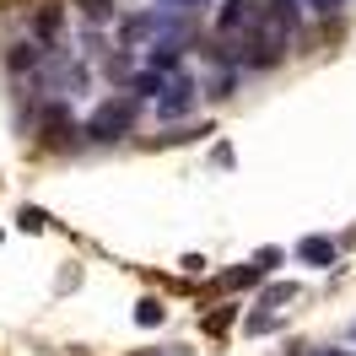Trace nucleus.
<instances>
[{"instance_id":"obj_1","label":"nucleus","mask_w":356,"mask_h":356,"mask_svg":"<svg viewBox=\"0 0 356 356\" xmlns=\"http://www.w3.org/2000/svg\"><path fill=\"white\" fill-rule=\"evenodd\" d=\"M119 44L124 49H178L184 44V22L178 17H162V11H140L119 27Z\"/></svg>"},{"instance_id":"obj_2","label":"nucleus","mask_w":356,"mask_h":356,"mask_svg":"<svg viewBox=\"0 0 356 356\" xmlns=\"http://www.w3.org/2000/svg\"><path fill=\"white\" fill-rule=\"evenodd\" d=\"M130 124H135V97H108V103H97V113L87 119V135L113 140V135H124Z\"/></svg>"},{"instance_id":"obj_3","label":"nucleus","mask_w":356,"mask_h":356,"mask_svg":"<svg viewBox=\"0 0 356 356\" xmlns=\"http://www.w3.org/2000/svg\"><path fill=\"white\" fill-rule=\"evenodd\" d=\"M189 97H195V81H189V76H168V87H162V103H156V113H168V119H173V113L189 108Z\"/></svg>"},{"instance_id":"obj_4","label":"nucleus","mask_w":356,"mask_h":356,"mask_svg":"<svg viewBox=\"0 0 356 356\" xmlns=\"http://www.w3.org/2000/svg\"><path fill=\"white\" fill-rule=\"evenodd\" d=\"M254 17H259V11H254L248 0H227L216 22H222V33H238V27H254Z\"/></svg>"},{"instance_id":"obj_5","label":"nucleus","mask_w":356,"mask_h":356,"mask_svg":"<svg viewBox=\"0 0 356 356\" xmlns=\"http://www.w3.org/2000/svg\"><path fill=\"white\" fill-rule=\"evenodd\" d=\"M38 130H44V140H65V130H70L65 103H49V108L38 113Z\"/></svg>"},{"instance_id":"obj_6","label":"nucleus","mask_w":356,"mask_h":356,"mask_svg":"<svg viewBox=\"0 0 356 356\" xmlns=\"http://www.w3.org/2000/svg\"><path fill=\"white\" fill-rule=\"evenodd\" d=\"M297 254H302V259H308V265H318V270H330V265H334V254H340V248H334L330 238H302V243H297Z\"/></svg>"},{"instance_id":"obj_7","label":"nucleus","mask_w":356,"mask_h":356,"mask_svg":"<svg viewBox=\"0 0 356 356\" xmlns=\"http://www.w3.org/2000/svg\"><path fill=\"white\" fill-rule=\"evenodd\" d=\"M259 275H265V265H243V270H227L216 286H222V291H232V286H254Z\"/></svg>"},{"instance_id":"obj_8","label":"nucleus","mask_w":356,"mask_h":356,"mask_svg":"<svg viewBox=\"0 0 356 356\" xmlns=\"http://www.w3.org/2000/svg\"><path fill=\"white\" fill-rule=\"evenodd\" d=\"M33 33H38V38H54V33H60V6H44L38 22H33Z\"/></svg>"},{"instance_id":"obj_9","label":"nucleus","mask_w":356,"mask_h":356,"mask_svg":"<svg viewBox=\"0 0 356 356\" xmlns=\"http://www.w3.org/2000/svg\"><path fill=\"white\" fill-rule=\"evenodd\" d=\"M17 227H22V232H44V227H49V216L38 211V205H22V216H17Z\"/></svg>"},{"instance_id":"obj_10","label":"nucleus","mask_w":356,"mask_h":356,"mask_svg":"<svg viewBox=\"0 0 356 356\" xmlns=\"http://www.w3.org/2000/svg\"><path fill=\"white\" fill-rule=\"evenodd\" d=\"M135 324H146V330H152V324H162V302H156V297H146V302L135 308Z\"/></svg>"},{"instance_id":"obj_11","label":"nucleus","mask_w":356,"mask_h":356,"mask_svg":"<svg viewBox=\"0 0 356 356\" xmlns=\"http://www.w3.org/2000/svg\"><path fill=\"white\" fill-rule=\"evenodd\" d=\"M232 318H238V308H216L211 318H205V330H211V334H227V330H232Z\"/></svg>"},{"instance_id":"obj_12","label":"nucleus","mask_w":356,"mask_h":356,"mask_svg":"<svg viewBox=\"0 0 356 356\" xmlns=\"http://www.w3.org/2000/svg\"><path fill=\"white\" fill-rule=\"evenodd\" d=\"M313 6H318V11H334V6H340V0H313Z\"/></svg>"},{"instance_id":"obj_13","label":"nucleus","mask_w":356,"mask_h":356,"mask_svg":"<svg viewBox=\"0 0 356 356\" xmlns=\"http://www.w3.org/2000/svg\"><path fill=\"white\" fill-rule=\"evenodd\" d=\"M168 6H200V0H168Z\"/></svg>"},{"instance_id":"obj_14","label":"nucleus","mask_w":356,"mask_h":356,"mask_svg":"<svg viewBox=\"0 0 356 356\" xmlns=\"http://www.w3.org/2000/svg\"><path fill=\"white\" fill-rule=\"evenodd\" d=\"M324 356H330V351H324Z\"/></svg>"}]
</instances>
